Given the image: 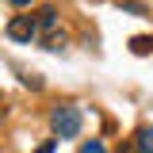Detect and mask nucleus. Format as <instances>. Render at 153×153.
Segmentation results:
<instances>
[{
	"label": "nucleus",
	"mask_w": 153,
	"mask_h": 153,
	"mask_svg": "<svg viewBox=\"0 0 153 153\" xmlns=\"http://www.w3.org/2000/svg\"><path fill=\"white\" fill-rule=\"evenodd\" d=\"M35 35H38V23L31 16H16L8 23V38H16V42H31Z\"/></svg>",
	"instance_id": "2"
},
{
	"label": "nucleus",
	"mask_w": 153,
	"mask_h": 153,
	"mask_svg": "<svg viewBox=\"0 0 153 153\" xmlns=\"http://www.w3.org/2000/svg\"><path fill=\"white\" fill-rule=\"evenodd\" d=\"M50 123H54L57 138H76V134H80V111H76V107H57Z\"/></svg>",
	"instance_id": "1"
},
{
	"label": "nucleus",
	"mask_w": 153,
	"mask_h": 153,
	"mask_svg": "<svg viewBox=\"0 0 153 153\" xmlns=\"http://www.w3.org/2000/svg\"><path fill=\"white\" fill-rule=\"evenodd\" d=\"M54 146L57 142H46V146H38V153H54Z\"/></svg>",
	"instance_id": "7"
},
{
	"label": "nucleus",
	"mask_w": 153,
	"mask_h": 153,
	"mask_svg": "<svg viewBox=\"0 0 153 153\" xmlns=\"http://www.w3.org/2000/svg\"><path fill=\"white\" fill-rule=\"evenodd\" d=\"M12 4H16V8H27V4H31V0H12Z\"/></svg>",
	"instance_id": "8"
},
{
	"label": "nucleus",
	"mask_w": 153,
	"mask_h": 153,
	"mask_svg": "<svg viewBox=\"0 0 153 153\" xmlns=\"http://www.w3.org/2000/svg\"><path fill=\"white\" fill-rule=\"evenodd\" d=\"M80 153H107V149H103V142H96V138H92V142L80 146Z\"/></svg>",
	"instance_id": "6"
},
{
	"label": "nucleus",
	"mask_w": 153,
	"mask_h": 153,
	"mask_svg": "<svg viewBox=\"0 0 153 153\" xmlns=\"http://www.w3.org/2000/svg\"><path fill=\"white\" fill-rule=\"evenodd\" d=\"M138 153H153V126L138 130Z\"/></svg>",
	"instance_id": "3"
},
{
	"label": "nucleus",
	"mask_w": 153,
	"mask_h": 153,
	"mask_svg": "<svg viewBox=\"0 0 153 153\" xmlns=\"http://www.w3.org/2000/svg\"><path fill=\"white\" fill-rule=\"evenodd\" d=\"M35 23H38V27H46V31H50V27H54V23H57V12H54V8H42V12H38V19H35Z\"/></svg>",
	"instance_id": "4"
},
{
	"label": "nucleus",
	"mask_w": 153,
	"mask_h": 153,
	"mask_svg": "<svg viewBox=\"0 0 153 153\" xmlns=\"http://www.w3.org/2000/svg\"><path fill=\"white\" fill-rule=\"evenodd\" d=\"M130 50H134V54H149V50H153V38H134Z\"/></svg>",
	"instance_id": "5"
}]
</instances>
